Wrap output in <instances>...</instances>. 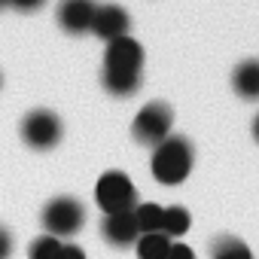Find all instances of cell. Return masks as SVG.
Returning a JSON list of instances; mask_svg holds the SVG:
<instances>
[{
    "mask_svg": "<svg viewBox=\"0 0 259 259\" xmlns=\"http://www.w3.org/2000/svg\"><path fill=\"white\" fill-rule=\"evenodd\" d=\"M128 25H132V19H128V13L116 4H107V7H98L95 10V19H92V34H98L101 40H116L122 34H128Z\"/></svg>",
    "mask_w": 259,
    "mask_h": 259,
    "instance_id": "cell-9",
    "label": "cell"
},
{
    "mask_svg": "<svg viewBox=\"0 0 259 259\" xmlns=\"http://www.w3.org/2000/svg\"><path fill=\"white\" fill-rule=\"evenodd\" d=\"M22 138L34 150H52L61 141V119L52 110H34L22 122Z\"/></svg>",
    "mask_w": 259,
    "mask_h": 259,
    "instance_id": "cell-5",
    "label": "cell"
},
{
    "mask_svg": "<svg viewBox=\"0 0 259 259\" xmlns=\"http://www.w3.org/2000/svg\"><path fill=\"white\" fill-rule=\"evenodd\" d=\"M82 223H85V207H82L79 198L61 195V198H52L43 207V229H46V235L67 238V235L79 232Z\"/></svg>",
    "mask_w": 259,
    "mask_h": 259,
    "instance_id": "cell-4",
    "label": "cell"
},
{
    "mask_svg": "<svg viewBox=\"0 0 259 259\" xmlns=\"http://www.w3.org/2000/svg\"><path fill=\"white\" fill-rule=\"evenodd\" d=\"M213 259H253V250L238 238H220L213 244Z\"/></svg>",
    "mask_w": 259,
    "mask_h": 259,
    "instance_id": "cell-15",
    "label": "cell"
},
{
    "mask_svg": "<svg viewBox=\"0 0 259 259\" xmlns=\"http://www.w3.org/2000/svg\"><path fill=\"white\" fill-rule=\"evenodd\" d=\"M10 7H16V10H22V13H34V10H40L46 0H7Z\"/></svg>",
    "mask_w": 259,
    "mask_h": 259,
    "instance_id": "cell-19",
    "label": "cell"
},
{
    "mask_svg": "<svg viewBox=\"0 0 259 259\" xmlns=\"http://www.w3.org/2000/svg\"><path fill=\"white\" fill-rule=\"evenodd\" d=\"M101 235L113 244V247H132L141 238L135 210H122V213H107L101 223Z\"/></svg>",
    "mask_w": 259,
    "mask_h": 259,
    "instance_id": "cell-7",
    "label": "cell"
},
{
    "mask_svg": "<svg viewBox=\"0 0 259 259\" xmlns=\"http://www.w3.org/2000/svg\"><path fill=\"white\" fill-rule=\"evenodd\" d=\"M135 220H138V229H141V235H147V232H162L165 207H159V204H153V201H147V204H138V207H135Z\"/></svg>",
    "mask_w": 259,
    "mask_h": 259,
    "instance_id": "cell-13",
    "label": "cell"
},
{
    "mask_svg": "<svg viewBox=\"0 0 259 259\" xmlns=\"http://www.w3.org/2000/svg\"><path fill=\"white\" fill-rule=\"evenodd\" d=\"M189 223H192L189 210H186V207H180V204H174V207H165L162 232H165L168 238H180V235H186V232H189Z\"/></svg>",
    "mask_w": 259,
    "mask_h": 259,
    "instance_id": "cell-14",
    "label": "cell"
},
{
    "mask_svg": "<svg viewBox=\"0 0 259 259\" xmlns=\"http://www.w3.org/2000/svg\"><path fill=\"white\" fill-rule=\"evenodd\" d=\"M171 128H174V110L162 101H153L147 104L138 116H135V125H132V132H135V141L144 144V147H159L168 135H171Z\"/></svg>",
    "mask_w": 259,
    "mask_h": 259,
    "instance_id": "cell-3",
    "label": "cell"
},
{
    "mask_svg": "<svg viewBox=\"0 0 259 259\" xmlns=\"http://www.w3.org/2000/svg\"><path fill=\"white\" fill-rule=\"evenodd\" d=\"M4 4H7V0H0V10H4Z\"/></svg>",
    "mask_w": 259,
    "mask_h": 259,
    "instance_id": "cell-22",
    "label": "cell"
},
{
    "mask_svg": "<svg viewBox=\"0 0 259 259\" xmlns=\"http://www.w3.org/2000/svg\"><path fill=\"white\" fill-rule=\"evenodd\" d=\"M171 238L165 235V232H147V235H141L138 238V259H165L168 256V250H171Z\"/></svg>",
    "mask_w": 259,
    "mask_h": 259,
    "instance_id": "cell-12",
    "label": "cell"
},
{
    "mask_svg": "<svg viewBox=\"0 0 259 259\" xmlns=\"http://www.w3.org/2000/svg\"><path fill=\"white\" fill-rule=\"evenodd\" d=\"M192 144L180 135H168L156 150H153V159H150V171L159 183L165 186H177L189 177L192 171Z\"/></svg>",
    "mask_w": 259,
    "mask_h": 259,
    "instance_id": "cell-1",
    "label": "cell"
},
{
    "mask_svg": "<svg viewBox=\"0 0 259 259\" xmlns=\"http://www.w3.org/2000/svg\"><path fill=\"white\" fill-rule=\"evenodd\" d=\"M58 259H85V253H82L76 244H61V250H58Z\"/></svg>",
    "mask_w": 259,
    "mask_h": 259,
    "instance_id": "cell-20",
    "label": "cell"
},
{
    "mask_svg": "<svg viewBox=\"0 0 259 259\" xmlns=\"http://www.w3.org/2000/svg\"><path fill=\"white\" fill-rule=\"evenodd\" d=\"M165 259H195V253H192V247H186V244H171V250H168Z\"/></svg>",
    "mask_w": 259,
    "mask_h": 259,
    "instance_id": "cell-17",
    "label": "cell"
},
{
    "mask_svg": "<svg viewBox=\"0 0 259 259\" xmlns=\"http://www.w3.org/2000/svg\"><path fill=\"white\" fill-rule=\"evenodd\" d=\"M95 201L101 204L104 213H122V210H135L138 207V189L132 177L122 171H107L101 174L95 186Z\"/></svg>",
    "mask_w": 259,
    "mask_h": 259,
    "instance_id": "cell-2",
    "label": "cell"
},
{
    "mask_svg": "<svg viewBox=\"0 0 259 259\" xmlns=\"http://www.w3.org/2000/svg\"><path fill=\"white\" fill-rule=\"evenodd\" d=\"M101 82L110 95L116 98H128V95H135L141 89V73H128V70H107L101 73Z\"/></svg>",
    "mask_w": 259,
    "mask_h": 259,
    "instance_id": "cell-11",
    "label": "cell"
},
{
    "mask_svg": "<svg viewBox=\"0 0 259 259\" xmlns=\"http://www.w3.org/2000/svg\"><path fill=\"white\" fill-rule=\"evenodd\" d=\"M232 89L244 98V101H259V61H241L232 73Z\"/></svg>",
    "mask_w": 259,
    "mask_h": 259,
    "instance_id": "cell-10",
    "label": "cell"
},
{
    "mask_svg": "<svg viewBox=\"0 0 259 259\" xmlns=\"http://www.w3.org/2000/svg\"><path fill=\"white\" fill-rule=\"evenodd\" d=\"M10 253H13V235L10 229L0 226V259H10Z\"/></svg>",
    "mask_w": 259,
    "mask_h": 259,
    "instance_id": "cell-18",
    "label": "cell"
},
{
    "mask_svg": "<svg viewBox=\"0 0 259 259\" xmlns=\"http://www.w3.org/2000/svg\"><path fill=\"white\" fill-rule=\"evenodd\" d=\"M61 238H55V235H43V238H37L31 247H28V259H58V250H61Z\"/></svg>",
    "mask_w": 259,
    "mask_h": 259,
    "instance_id": "cell-16",
    "label": "cell"
},
{
    "mask_svg": "<svg viewBox=\"0 0 259 259\" xmlns=\"http://www.w3.org/2000/svg\"><path fill=\"white\" fill-rule=\"evenodd\" d=\"M104 67L107 70H128V73H141L144 67V46L135 40V37H116L107 43V52H104Z\"/></svg>",
    "mask_w": 259,
    "mask_h": 259,
    "instance_id": "cell-6",
    "label": "cell"
},
{
    "mask_svg": "<svg viewBox=\"0 0 259 259\" xmlns=\"http://www.w3.org/2000/svg\"><path fill=\"white\" fill-rule=\"evenodd\" d=\"M253 138H256V144H259V116L253 119Z\"/></svg>",
    "mask_w": 259,
    "mask_h": 259,
    "instance_id": "cell-21",
    "label": "cell"
},
{
    "mask_svg": "<svg viewBox=\"0 0 259 259\" xmlns=\"http://www.w3.org/2000/svg\"><path fill=\"white\" fill-rule=\"evenodd\" d=\"M98 4L95 0H61L58 4V25L67 34H85L92 28Z\"/></svg>",
    "mask_w": 259,
    "mask_h": 259,
    "instance_id": "cell-8",
    "label": "cell"
}]
</instances>
